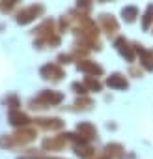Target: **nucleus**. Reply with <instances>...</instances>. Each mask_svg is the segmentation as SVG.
<instances>
[{"label": "nucleus", "instance_id": "obj_1", "mask_svg": "<svg viewBox=\"0 0 153 159\" xmlns=\"http://www.w3.org/2000/svg\"><path fill=\"white\" fill-rule=\"evenodd\" d=\"M39 11H41V6H37V8H36V6H32V8L24 10L23 13H19V19H17V21H19L21 25H26V23H28V21H32V19L36 17V13H39Z\"/></svg>", "mask_w": 153, "mask_h": 159}, {"label": "nucleus", "instance_id": "obj_2", "mask_svg": "<svg viewBox=\"0 0 153 159\" xmlns=\"http://www.w3.org/2000/svg\"><path fill=\"white\" fill-rule=\"evenodd\" d=\"M39 101L47 103V105H54V103H60L62 101V94H56V92H43L39 96Z\"/></svg>", "mask_w": 153, "mask_h": 159}, {"label": "nucleus", "instance_id": "obj_3", "mask_svg": "<svg viewBox=\"0 0 153 159\" xmlns=\"http://www.w3.org/2000/svg\"><path fill=\"white\" fill-rule=\"evenodd\" d=\"M10 122L13 124V125H26L28 124V118L24 116V114H21V112H11L10 114Z\"/></svg>", "mask_w": 153, "mask_h": 159}, {"label": "nucleus", "instance_id": "obj_4", "mask_svg": "<svg viewBox=\"0 0 153 159\" xmlns=\"http://www.w3.org/2000/svg\"><path fill=\"white\" fill-rule=\"evenodd\" d=\"M107 83H108V86H114V88H125L127 86V83L123 79H120V75H112Z\"/></svg>", "mask_w": 153, "mask_h": 159}, {"label": "nucleus", "instance_id": "obj_5", "mask_svg": "<svg viewBox=\"0 0 153 159\" xmlns=\"http://www.w3.org/2000/svg\"><path fill=\"white\" fill-rule=\"evenodd\" d=\"M41 73H43V75H56V79L62 77V71H60L56 66H45V67L41 69Z\"/></svg>", "mask_w": 153, "mask_h": 159}, {"label": "nucleus", "instance_id": "obj_6", "mask_svg": "<svg viewBox=\"0 0 153 159\" xmlns=\"http://www.w3.org/2000/svg\"><path fill=\"white\" fill-rule=\"evenodd\" d=\"M79 67L82 71H90V73H101V67L95 64H79Z\"/></svg>", "mask_w": 153, "mask_h": 159}, {"label": "nucleus", "instance_id": "obj_7", "mask_svg": "<svg viewBox=\"0 0 153 159\" xmlns=\"http://www.w3.org/2000/svg\"><path fill=\"white\" fill-rule=\"evenodd\" d=\"M17 2V0H4V4H2V10H10L13 4Z\"/></svg>", "mask_w": 153, "mask_h": 159}]
</instances>
